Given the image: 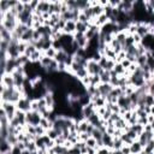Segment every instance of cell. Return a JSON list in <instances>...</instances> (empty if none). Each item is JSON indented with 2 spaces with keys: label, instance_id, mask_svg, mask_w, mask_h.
Segmentation results:
<instances>
[{
  "label": "cell",
  "instance_id": "6da1fadb",
  "mask_svg": "<svg viewBox=\"0 0 154 154\" xmlns=\"http://www.w3.org/2000/svg\"><path fill=\"white\" fill-rule=\"evenodd\" d=\"M1 109L6 113V116H7V118H8L10 120L13 119V117L16 116V112L18 111L16 103L7 102V101H1Z\"/></svg>",
  "mask_w": 154,
  "mask_h": 154
},
{
  "label": "cell",
  "instance_id": "7a4b0ae2",
  "mask_svg": "<svg viewBox=\"0 0 154 154\" xmlns=\"http://www.w3.org/2000/svg\"><path fill=\"white\" fill-rule=\"evenodd\" d=\"M31 102H32V100H31L30 97H28V96H22V97L19 99V101L16 103L17 109L26 113V112L31 111Z\"/></svg>",
  "mask_w": 154,
  "mask_h": 154
},
{
  "label": "cell",
  "instance_id": "3957f363",
  "mask_svg": "<svg viewBox=\"0 0 154 154\" xmlns=\"http://www.w3.org/2000/svg\"><path fill=\"white\" fill-rule=\"evenodd\" d=\"M42 119V116L41 113L36 112V111H29L26 112V124H30V125H40V122Z\"/></svg>",
  "mask_w": 154,
  "mask_h": 154
},
{
  "label": "cell",
  "instance_id": "277c9868",
  "mask_svg": "<svg viewBox=\"0 0 154 154\" xmlns=\"http://www.w3.org/2000/svg\"><path fill=\"white\" fill-rule=\"evenodd\" d=\"M85 67H87V71L89 75H100L103 71L102 67L99 65V63L95 60H88V64Z\"/></svg>",
  "mask_w": 154,
  "mask_h": 154
},
{
  "label": "cell",
  "instance_id": "5b68a950",
  "mask_svg": "<svg viewBox=\"0 0 154 154\" xmlns=\"http://www.w3.org/2000/svg\"><path fill=\"white\" fill-rule=\"evenodd\" d=\"M49 7H51V1L47 0H40L37 8L35 10V14H45V13H49Z\"/></svg>",
  "mask_w": 154,
  "mask_h": 154
},
{
  "label": "cell",
  "instance_id": "8992f818",
  "mask_svg": "<svg viewBox=\"0 0 154 154\" xmlns=\"http://www.w3.org/2000/svg\"><path fill=\"white\" fill-rule=\"evenodd\" d=\"M73 40L78 45V47L79 48H83V49H85V47L88 46V42H89V40L87 38L85 34H79V32H76L73 35Z\"/></svg>",
  "mask_w": 154,
  "mask_h": 154
},
{
  "label": "cell",
  "instance_id": "52a82bcc",
  "mask_svg": "<svg viewBox=\"0 0 154 154\" xmlns=\"http://www.w3.org/2000/svg\"><path fill=\"white\" fill-rule=\"evenodd\" d=\"M95 113H96V108H95V106H94L93 102H90V103H88V105H85V106L82 107V116H83V118L87 119V120H88L93 114H95Z\"/></svg>",
  "mask_w": 154,
  "mask_h": 154
},
{
  "label": "cell",
  "instance_id": "ba28073f",
  "mask_svg": "<svg viewBox=\"0 0 154 154\" xmlns=\"http://www.w3.org/2000/svg\"><path fill=\"white\" fill-rule=\"evenodd\" d=\"M12 77H13V79H14L16 88H22V87L24 85L25 81H26V76L23 75V73L17 72V71H14V72L12 73Z\"/></svg>",
  "mask_w": 154,
  "mask_h": 154
},
{
  "label": "cell",
  "instance_id": "9c48e42d",
  "mask_svg": "<svg viewBox=\"0 0 154 154\" xmlns=\"http://www.w3.org/2000/svg\"><path fill=\"white\" fill-rule=\"evenodd\" d=\"M1 85H5L7 88H16L14 79H13L12 75H10V73L1 75Z\"/></svg>",
  "mask_w": 154,
  "mask_h": 154
},
{
  "label": "cell",
  "instance_id": "30bf717a",
  "mask_svg": "<svg viewBox=\"0 0 154 154\" xmlns=\"http://www.w3.org/2000/svg\"><path fill=\"white\" fill-rule=\"evenodd\" d=\"M136 34L140 35L142 38L144 36H147L148 34H150L149 24H147V23H137V31H136Z\"/></svg>",
  "mask_w": 154,
  "mask_h": 154
},
{
  "label": "cell",
  "instance_id": "8fae6325",
  "mask_svg": "<svg viewBox=\"0 0 154 154\" xmlns=\"http://www.w3.org/2000/svg\"><path fill=\"white\" fill-rule=\"evenodd\" d=\"M97 89H99V93L102 97H107V95L113 90V87L109 84V83H100L97 85Z\"/></svg>",
  "mask_w": 154,
  "mask_h": 154
},
{
  "label": "cell",
  "instance_id": "7c38bea8",
  "mask_svg": "<svg viewBox=\"0 0 154 154\" xmlns=\"http://www.w3.org/2000/svg\"><path fill=\"white\" fill-rule=\"evenodd\" d=\"M113 136L107 134V132H103V136H102V146L106 147V148H109V149H113Z\"/></svg>",
  "mask_w": 154,
  "mask_h": 154
},
{
  "label": "cell",
  "instance_id": "4fadbf2b",
  "mask_svg": "<svg viewBox=\"0 0 154 154\" xmlns=\"http://www.w3.org/2000/svg\"><path fill=\"white\" fill-rule=\"evenodd\" d=\"M63 32L64 34H69V35H75L76 34V22L75 20H67Z\"/></svg>",
  "mask_w": 154,
  "mask_h": 154
},
{
  "label": "cell",
  "instance_id": "5bb4252c",
  "mask_svg": "<svg viewBox=\"0 0 154 154\" xmlns=\"http://www.w3.org/2000/svg\"><path fill=\"white\" fill-rule=\"evenodd\" d=\"M13 146L10 144L7 140H0V154H10Z\"/></svg>",
  "mask_w": 154,
  "mask_h": 154
},
{
  "label": "cell",
  "instance_id": "9a60e30c",
  "mask_svg": "<svg viewBox=\"0 0 154 154\" xmlns=\"http://www.w3.org/2000/svg\"><path fill=\"white\" fill-rule=\"evenodd\" d=\"M43 99H45V101H46V103H47V107H48L49 109H53L54 106H55V97H54L53 91H48V93L43 96Z\"/></svg>",
  "mask_w": 154,
  "mask_h": 154
},
{
  "label": "cell",
  "instance_id": "2e32d148",
  "mask_svg": "<svg viewBox=\"0 0 154 154\" xmlns=\"http://www.w3.org/2000/svg\"><path fill=\"white\" fill-rule=\"evenodd\" d=\"M0 40L7 41V42H11L12 41V32L8 31L6 28H4L1 25H0Z\"/></svg>",
  "mask_w": 154,
  "mask_h": 154
},
{
  "label": "cell",
  "instance_id": "e0dca14e",
  "mask_svg": "<svg viewBox=\"0 0 154 154\" xmlns=\"http://www.w3.org/2000/svg\"><path fill=\"white\" fill-rule=\"evenodd\" d=\"M129 147H130V152H131V154H140V153L143 150V147L141 146V143L138 142V140L134 141Z\"/></svg>",
  "mask_w": 154,
  "mask_h": 154
},
{
  "label": "cell",
  "instance_id": "ac0fdd59",
  "mask_svg": "<svg viewBox=\"0 0 154 154\" xmlns=\"http://www.w3.org/2000/svg\"><path fill=\"white\" fill-rule=\"evenodd\" d=\"M90 26V23H82V22H76V32L79 34H85Z\"/></svg>",
  "mask_w": 154,
  "mask_h": 154
},
{
  "label": "cell",
  "instance_id": "d6986e66",
  "mask_svg": "<svg viewBox=\"0 0 154 154\" xmlns=\"http://www.w3.org/2000/svg\"><path fill=\"white\" fill-rule=\"evenodd\" d=\"M91 102L94 103L95 108H99V107H103V106H106V103H107L106 99H105V97H102V96H97V97H94V99H91Z\"/></svg>",
  "mask_w": 154,
  "mask_h": 154
},
{
  "label": "cell",
  "instance_id": "ffe728a7",
  "mask_svg": "<svg viewBox=\"0 0 154 154\" xmlns=\"http://www.w3.org/2000/svg\"><path fill=\"white\" fill-rule=\"evenodd\" d=\"M40 125L47 131V130H49V129H52L53 128V122L51 120V119H47V118H42L41 119V122H40Z\"/></svg>",
  "mask_w": 154,
  "mask_h": 154
},
{
  "label": "cell",
  "instance_id": "44dd1931",
  "mask_svg": "<svg viewBox=\"0 0 154 154\" xmlns=\"http://www.w3.org/2000/svg\"><path fill=\"white\" fill-rule=\"evenodd\" d=\"M91 137H94L97 142L99 141H101L102 140V136H103V131L101 130V129H99V128H94V130H93V132H91V135H90Z\"/></svg>",
  "mask_w": 154,
  "mask_h": 154
},
{
  "label": "cell",
  "instance_id": "7402d4cb",
  "mask_svg": "<svg viewBox=\"0 0 154 154\" xmlns=\"http://www.w3.org/2000/svg\"><path fill=\"white\" fill-rule=\"evenodd\" d=\"M52 150L54 152V154H67V152H69V149L65 146H59V144H55L52 148Z\"/></svg>",
  "mask_w": 154,
  "mask_h": 154
},
{
  "label": "cell",
  "instance_id": "603a6c76",
  "mask_svg": "<svg viewBox=\"0 0 154 154\" xmlns=\"http://www.w3.org/2000/svg\"><path fill=\"white\" fill-rule=\"evenodd\" d=\"M52 61H53V59L52 58H48V57H46L45 54H43V57L41 58V60H40V64H41V66L45 69V70H47L48 69V66L52 64Z\"/></svg>",
  "mask_w": 154,
  "mask_h": 154
},
{
  "label": "cell",
  "instance_id": "cb8c5ba5",
  "mask_svg": "<svg viewBox=\"0 0 154 154\" xmlns=\"http://www.w3.org/2000/svg\"><path fill=\"white\" fill-rule=\"evenodd\" d=\"M36 51H37V48L35 47V45H34V43H28V46H26V49H25L24 54H25L28 58H30V55H32Z\"/></svg>",
  "mask_w": 154,
  "mask_h": 154
},
{
  "label": "cell",
  "instance_id": "d4e9b609",
  "mask_svg": "<svg viewBox=\"0 0 154 154\" xmlns=\"http://www.w3.org/2000/svg\"><path fill=\"white\" fill-rule=\"evenodd\" d=\"M100 79H101V83H109V81H111V72L103 70L100 73Z\"/></svg>",
  "mask_w": 154,
  "mask_h": 154
},
{
  "label": "cell",
  "instance_id": "484cf974",
  "mask_svg": "<svg viewBox=\"0 0 154 154\" xmlns=\"http://www.w3.org/2000/svg\"><path fill=\"white\" fill-rule=\"evenodd\" d=\"M129 129H130V130H132L134 132H136V134L140 136V135L143 132V130H144V126L137 123V124H135V125H129Z\"/></svg>",
  "mask_w": 154,
  "mask_h": 154
},
{
  "label": "cell",
  "instance_id": "4316f807",
  "mask_svg": "<svg viewBox=\"0 0 154 154\" xmlns=\"http://www.w3.org/2000/svg\"><path fill=\"white\" fill-rule=\"evenodd\" d=\"M46 135H47V136H48V137H49L52 141H55V140H57V138L60 136V134H59V132H58L55 129H53V128H52V129H49V130H47Z\"/></svg>",
  "mask_w": 154,
  "mask_h": 154
},
{
  "label": "cell",
  "instance_id": "83f0119b",
  "mask_svg": "<svg viewBox=\"0 0 154 154\" xmlns=\"http://www.w3.org/2000/svg\"><path fill=\"white\" fill-rule=\"evenodd\" d=\"M85 144H87V147H89V148H95L96 150H99V147H97V141L94 138V137H89L87 141H85Z\"/></svg>",
  "mask_w": 154,
  "mask_h": 154
},
{
  "label": "cell",
  "instance_id": "f1b7e54d",
  "mask_svg": "<svg viewBox=\"0 0 154 154\" xmlns=\"http://www.w3.org/2000/svg\"><path fill=\"white\" fill-rule=\"evenodd\" d=\"M120 140H122V141H123V143H124V144H126V146H130V144L134 142V140H132V138H131V137H130L125 131H124V132H123V135L120 136Z\"/></svg>",
  "mask_w": 154,
  "mask_h": 154
},
{
  "label": "cell",
  "instance_id": "f546056e",
  "mask_svg": "<svg viewBox=\"0 0 154 154\" xmlns=\"http://www.w3.org/2000/svg\"><path fill=\"white\" fill-rule=\"evenodd\" d=\"M46 130L41 126V125H36L35 126V136L36 137H41V136H43V135H46Z\"/></svg>",
  "mask_w": 154,
  "mask_h": 154
},
{
  "label": "cell",
  "instance_id": "4dcf8cb0",
  "mask_svg": "<svg viewBox=\"0 0 154 154\" xmlns=\"http://www.w3.org/2000/svg\"><path fill=\"white\" fill-rule=\"evenodd\" d=\"M57 52H58V51H55L53 47H51L49 49H47L46 52H43V54H45L46 57H48V58H52V59H54V58H55V54H57Z\"/></svg>",
  "mask_w": 154,
  "mask_h": 154
},
{
  "label": "cell",
  "instance_id": "1f68e13d",
  "mask_svg": "<svg viewBox=\"0 0 154 154\" xmlns=\"http://www.w3.org/2000/svg\"><path fill=\"white\" fill-rule=\"evenodd\" d=\"M123 146H124V143H123V141L120 138H114L113 140V149H122Z\"/></svg>",
  "mask_w": 154,
  "mask_h": 154
},
{
  "label": "cell",
  "instance_id": "d6a6232c",
  "mask_svg": "<svg viewBox=\"0 0 154 154\" xmlns=\"http://www.w3.org/2000/svg\"><path fill=\"white\" fill-rule=\"evenodd\" d=\"M25 146H26V149L30 150V152H35V150H37V146H36L35 141H30V142L25 143Z\"/></svg>",
  "mask_w": 154,
  "mask_h": 154
},
{
  "label": "cell",
  "instance_id": "836d02e7",
  "mask_svg": "<svg viewBox=\"0 0 154 154\" xmlns=\"http://www.w3.org/2000/svg\"><path fill=\"white\" fill-rule=\"evenodd\" d=\"M26 46H28V43H24V42H19V43H18V51H19L20 55L24 54V52H25V49H26Z\"/></svg>",
  "mask_w": 154,
  "mask_h": 154
},
{
  "label": "cell",
  "instance_id": "e575fe53",
  "mask_svg": "<svg viewBox=\"0 0 154 154\" xmlns=\"http://www.w3.org/2000/svg\"><path fill=\"white\" fill-rule=\"evenodd\" d=\"M99 154H112V149L109 148H106V147H101L99 150H97Z\"/></svg>",
  "mask_w": 154,
  "mask_h": 154
},
{
  "label": "cell",
  "instance_id": "d590c367",
  "mask_svg": "<svg viewBox=\"0 0 154 154\" xmlns=\"http://www.w3.org/2000/svg\"><path fill=\"white\" fill-rule=\"evenodd\" d=\"M78 136H79V141H83V142H85L90 137V135L88 132H81V134H78Z\"/></svg>",
  "mask_w": 154,
  "mask_h": 154
},
{
  "label": "cell",
  "instance_id": "8d00e7d4",
  "mask_svg": "<svg viewBox=\"0 0 154 154\" xmlns=\"http://www.w3.org/2000/svg\"><path fill=\"white\" fill-rule=\"evenodd\" d=\"M122 153L123 154H131V152H130V147L129 146H126V144H124L123 147H122Z\"/></svg>",
  "mask_w": 154,
  "mask_h": 154
},
{
  "label": "cell",
  "instance_id": "74e56055",
  "mask_svg": "<svg viewBox=\"0 0 154 154\" xmlns=\"http://www.w3.org/2000/svg\"><path fill=\"white\" fill-rule=\"evenodd\" d=\"M120 64L123 65V67H124L125 70H128V69L130 67V65H131V63H130V61H129L128 59H124V60H123V61H122Z\"/></svg>",
  "mask_w": 154,
  "mask_h": 154
},
{
  "label": "cell",
  "instance_id": "f35d334b",
  "mask_svg": "<svg viewBox=\"0 0 154 154\" xmlns=\"http://www.w3.org/2000/svg\"><path fill=\"white\" fill-rule=\"evenodd\" d=\"M97 153V150L95 149V148H89L88 147V149H87V154H96Z\"/></svg>",
  "mask_w": 154,
  "mask_h": 154
},
{
  "label": "cell",
  "instance_id": "ab89813d",
  "mask_svg": "<svg viewBox=\"0 0 154 154\" xmlns=\"http://www.w3.org/2000/svg\"><path fill=\"white\" fill-rule=\"evenodd\" d=\"M112 154H123L120 149H112Z\"/></svg>",
  "mask_w": 154,
  "mask_h": 154
},
{
  "label": "cell",
  "instance_id": "60d3db41",
  "mask_svg": "<svg viewBox=\"0 0 154 154\" xmlns=\"http://www.w3.org/2000/svg\"><path fill=\"white\" fill-rule=\"evenodd\" d=\"M149 114L154 116V106H152V107H150V113H149Z\"/></svg>",
  "mask_w": 154,
  "mask_h": 154
},
{
  "label": "cell",
  "instance_id": "b9f144b4",
  "mask_svg": "<svg viewBox=\"0 0 154 154\" xmlns=\"http://www.w3.org/2000/svg\"><path fill=\"white\" fill-rule=\"evenodd\" d=\"M96 154H99V153H96Z\"/></svg>",
  "mask_w": 154,
  "mask_h": 154
}]
</instances>
